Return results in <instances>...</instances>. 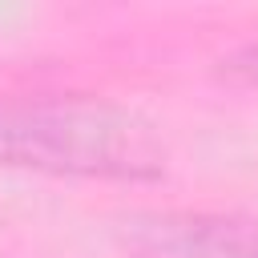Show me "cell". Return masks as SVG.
<instances>
[{
    "instance_id": "cell-3",
    "label": "cell",
    "mask_w": 258,
    "mask_h": 258,
    "mask_svg": "<svg viewBox=\"0 0 258 258\" xmlns=\"http://www.w3.org/2000/svg\"><path fill=\"white\" fill-rule=\"evenodd\" d=\"M222 73H230V77H238V81L258 85V40L238 44V48H234V52L222 60Z\"/></svg>"
},
{
    "instance_id": "cell-1",
    "label": "cell",
    "mask_w": 258,
    "mask_h": 258,
    "mask_svg": "<svg viewBox=\"0 0 258 258\" xmlns=\"http://www.w3.org/2000/svg\"><path fill=\"white\" fill-rule=\"evenodd\" d=\"M0 165L52 177L153 181L165 173V145L129 109L89 97L0 101Z\"/></svg>"
},
{
    "instance_id": "cell-2",
    "label": "cell",
    "mask_w": 258,
    "mask_h": 258,
    "mask_svg": "<svg viewBox=\"0 0 258 258\" xmlns=\"http://www.w3.org/2000/svg\"><path fill=\"white\" fill-rule=\"evenodd\" d=\"M129 258H258V214L141 210L121 222Z\"/></svg>"
}]
</instances>
